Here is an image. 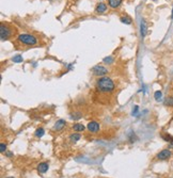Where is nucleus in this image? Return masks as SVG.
<instances>
[{"mask_svg":"<svg viewBox=\"0 0 173 178\" xmlns=\"http://www.w3.org/2000/svg\"><path fill=\"white\" fill-rule=\"evenodd\" d=\"M88 130L90 132H93V133L97 132L98 130H99V124H98L97 122H94V121L90 122L88 124Z\"/></svg>","mask_w":173,"mask_h":178,"instance_id":"6","label":"nucleus"},{"mask_svg":"<svg viewBox=\"0 0 173 178\" xmlns=\"http://www.w3.org/2000/svg\"><path fill=\"white\" fill-rule=\"evenodd\" d=\"M123 0H108V4L111 9H117L122 4Z\"/></svg>","mask_w":173,"mask_h":178,"instance_id":"9","label":"nucleus"},{"mask_svg":"<svg viewBox=\"0 0 173 178\" xmlns=\"http://www.w3.org/2000/svg\"><path fill=\"white\" fill-rule=\"evenodd\" d=\"M15 33V28H13L9 24L1 23V26H0V38H1V41H7L10 38H12Z\"/></svg>","mask_w":173,"mask_h":178,"instance_id":"2","label":"nucleus"},{"mask_svg":"<svg viewBox=\"0 0 173 178\" xmlns=\"http://www.w3.org/2000/svg\"><path fill=\"white\" fill-rule=\"evenodd\" d=\"M17 41L18 43L23 44V45H28V46H34L36 45L38 43V38H35L34 35H31V34H19L17 36Z\"/></svg>","mask_w":173,"mask_h":178,"instance_id":"3","label":"nucleus"},{"mask_svg":"<svg viewBox=\"0 0 173 178\" xmlns=\"http://www.w3.org/2000/svg\"><path fill=\"white\" fill-rule=\"evenodd\" d=\"M92 73L94 74L95 76H98V77H105V75L108 73V69L102 65H96L94 67L92 68Z\"/></svg>","mask_w":173,"mask_h":178,"instance_id":"4","label":"nucleus"},{"mask_svg":"<svg viewBox=\"0 0 173 178\" xmlns=\"http://www.w3.org/2000/svg\"><path fill=\"white\" fill-rule=\"evenodd\" d=\"M65 121L64 120H59V121H57L56 125H55V127H53V129L55 130H57V131H59V130H61V129L63 128L64 126H65Z\"/></svg>","mask_w":173,"mask_h":178,"instance_id":"10","label":"nucleus"},{"mask_svg":"<svg viewBox=\"0 0 173 178\" xmlns=\"http://www.w3.org/2000/svg\"><path fill=\"white\" fill-rule=\"evenodd\" d=\"M5 178H14V177H5Z\"/></svg>","mask_w":173,"mask_h":178,"instance_id":"25","label":"nucleus"},{"mask_svg":"<svg viewBox=\"0 0 173 178\" xmlns=\"http://www.w3.org/2000/svg\"><path fill=\"white\" fill-rule=\"evenodd\" d=\"M12 61L15 63H20V62H23V57L22 56H14L12 58Z\"/></svg>","mask_w":173,"mask_h":178,"instance_id":"17","label":"nucleus"},{"mask_svg":"<svg viewBox=\"0 0 173 178\" xmlns=\"http://www.w3.org/2000/svg\"><path fill=\"white\" fill-rule=\"evenodd\" d=\"M49 169V164L47 162H42L38 165V172L39 173H46Z\"/></svg>","mask_w":173,"mask_h":178,"instance_id":"7","label":"nucleus"},{"mask_svg":"<svg viewBox=\"0 0 173 178\" xmlns=\"http://www.w3.org/2000/svg\"><path fill=\"white\" fill-rule=\"evenodd\" d=\"M120 20L123 24H126V25H130L132 24V19L129 18V17H121Z\"/></svg>","mask_w":173,"mask_h":178,"instance_id":"19","label":"nucleus"},{"mask_svg":"<svg viewBox=\"0 0 173 178\" xmlns=\"http://www.w3.org/2000/svg\"><path fill=\"white\" fill-rule=\"evenodd\" d=\"M82 118V113L81 112H74V113H72L71 115V118L72 120H75V121H77V120H80V118Z\"/></svg>","mask_w":173,"mask_h":178,"instance_id":"12","label":"nucleus"},{"mask_svg":"<svg viewBox=\"0 0 173 178\" xmlns=\"http://www.w3.org/2000/svg\"><path fill=\"white\" fill-rule=\"evenodd\" d=\"M171 17L173 18V10H172V15H171Z\"/></svg>","mask_w":173,"mask_h":178,"instance_id":"24","label":"nucleus"},{"mask_svg":"<svg viewBox=\"0 0 173 178\" xmlns=\"http://www.w3.org/2000/svg\"><path fill=\"white\" fill-rule=\"evenodd\" d=\"M45 134V130L43 128H39L35 130V136H38V138H41V136H43Z\"/></svg>","mask_w":173,"mask_h":178,"instance_id":"16","label":"nucleus"},{"mask_svg":"<svg viewBox=\"0 0 173 178\" xmlns=\"http://www.w3.org/2000/svg\"><path fill=\"white\" fill-rule=\"evenodd\" d=\"M73 129L75 130V131H77V132H79V131H83L84 130V126L82 125V124H75V125L73 126Z\"/></svg>","mask_w":173,"mask_h":178,"instance_id":"14","label":"nucleus"},{"mask_svg":"<svg viewBox=\"0 0 173 178\" xmlns=\"http://www.w3.org/2000/svg\"><path fill=\"white\" fill-rule=\"evenodd\" d=\"M165 105L168 107H173V97L172 96H169V97H167L165 100Z\"/></svg>","mask_w":173,"mask_h":178,"instance_id":"15","label":"nucleus"},{"mask_svg":"<svg viewBox=\"0 0 173 178\" xmlns=\"http://www.w3.org/2000/svg\"><path fill=\"white\" fill-rule=\"evenodd\" d=\"M171 156H172V152H171L170 149H162V152H159L157 154L156 158H157L158 160L164 161V160H168L169 158H171Z\"/></svg>","mask_w":173,"mask_h":178,"instance_id":"5","label":"nucleus"},{"mask_svg":"<svg viewBox=\"0 0 173 178\" xmlns=\"http://www.w3.org/2000/svg\"><path fill=\"white\" fill-rule=\"evenodd\" d=\"M107 11V4H105L104 2H101L96 5V9H95V12L98 13V14H103Z\"/></svg>","mask_w":173,"mask_h":178,"instance_id":"8","label":"nucleus"},{"mask_svg":"<svg viewBox=\"0 0 173 178\" xmlns=\"http://www.w3.org/2000/svg\"><path fill=\"white\" fill-rule=\"evenodd\" d=\"M4 150H7V145L4 144V143H1L0 144V152H4Z\"/></svg>","mask_w":173,"mask_h":178,"instance_id":"21","label":"nucleus"},{"mask_svg":"<svg viewBox=\"0 0 173 178\" xmlns=\"http://www.w3.org/2000/svg\"><path fill=\"white\" fill-rule=\"evenodd\" d=\"M138 109H139V108H138V106H136L135 107V110L132 111V114H136V113H137V112H138Z\"/></svg>","mask_w":173,"mask_h":178,"instance_id":"23","label":"nucleus"},{"mask_svg":"<svg viewBox=\"0 0 173 178\" xmlns=\"http://www.w3.org/2000/svg\"><path fill=\"white\" fill-rule=\"evenodd\" d=\"M154 97L155 99L157 100V101H159V100H162V93L160 91H156L154 94Z\"/></svg>","mask_w":173,"mask_h":178,"instance_id":"18","label":"nucleus"},{"mask_svg":"<svg viewBox=\"0 0 173 178\" xmlns=\"http://www.w3.org/2000/svg\"><path fill=\"white\" fill-rule=\"evenodd\" d=\"M162 138H164V140L165 141L169 142V143H171V144L173 145V138L171 136H169V134H166V136H162Z\"/></svg>","mask_w":173,"mask_h":178,"instance_id":"20","label":"nucleus"},{"mask_svg":"<svg viewBox=\"0 0 173 178\" xmlns=\"http://www.w3.org/2000/svg\"><path fill=\"white\" fill-rule=\"evenodd\" d=\"M104 61H105V62H108V63H111V62H112V59H111V58H106Z\"/></svg>","mask_w":173,"mask_h":178,"instance_id":"22","label":"nucleus"},{"mask_svg":"<svg viewBox=\"0 0 173 178\" xmlns=\"http://www.w3.org/2000/svg\"><path fill=\"white\" fill-rule=\"evenodd\" d=\"M96 89L101 93H112L114 91V83L113 81L108 77H101L96 81Z\"/></svg>","mask_w":173,"mask_h":178,"instance_id":"1","label":"nucleus"},{"mask_svg":"<svg viewBox=\"0 0 173 178\" xmlns=\"http://www.w3.org/2000/svg\"><path fill=\"white\" fill-rule=\"evenodd\" d=\"M80 134L79 133H73V134H71V136H70V141H71L72 143H76L77 141L80 140Z\"/></svg>","mask_w":173,"mask_h":178,"instance_id":"11","label":"nucleus"},{"mask_svg":"<svg viewBox=\"0 0 173 178\" xmlns=\"http://www.w3.org/2000/svg\"><path fill=\"white\" fill-rule=\"evenodd\" d=\"M145 34H147V25H145V21L142 20L141 21V36L144 38Z\"/></svg>","mask_w":173,"mask_h":178,"instance_id":"13","label":"nucleus"}]
</instances>
